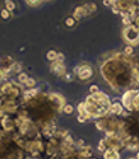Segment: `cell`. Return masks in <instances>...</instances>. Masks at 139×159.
<instances>
[{"mask_svg": "<svg viewBox=\"0 0 139 159\" xmlns=\"http://www.w3.org/2000/svg\"><path fill=\"white\" fill-rule=\"evenodd\" d=\"M98 92H100V88L97 84H93V85L89 87V93L91 94H96V93H98Z\"/></svg>", "mask_w": 139, "mask_h": 159, "instance_id": "22", "label": "cell"}, {"mask_svg": "<svg viewBox=\"0 0 139 159\" xmlns=\"http://www.w3.org/2000/svg\"><path fill=\"white\" fill-rule=\"evenodd\" d=\"M102 4L105 5V7H108V8H111V7H113V0H103V2H102Z\"/></svg>", "mask_w": 139, "mask_h": 159, "instance_id": "27", "label": "cell"}, {"mask_svg": "<svg viewBox=\"0 0 139 159\" xmlns=\"http://www.w3.org/2000/svg\"><path fill=\"white\" fill-rule=\"evenodd\" d=\"M56 57H58V52L55 51V50H50V51H47V54H46V59L49 60V61H56Z\"/></svg>", "mask_w": 139, "mask_h": 159, "instance_id": "11", "label": "cell"}, {"mask_svg": "<svg viewBox=\"0 0 139 159\" xmlns=\"http://www.w3.org/2000/svg\"><path fill=\"white\" fill-rule=\"evenodd\" d=\"M64 23H65V25L68 28H73L74 25H75V23H77V20L73 18V16L72 17H68L65 20H64Z\"/></svg>", "mask_w": 139, "mask_h": 159, "instance_id": "12", "label": "cell"}, {"mask_svg": "<svg viewBox=\"0 0 139 159\" xmlns=\"http://www.w3.org/2000/svg\"><path fill=\"white\" fill-rule=\"evenodd\" d=\"M4 78H5V75H4V73L2 71V69H0V83H2V80H3Z\"/></svg>", "mask_w": 139, "mask_h": 159, "instance_id": "29", "label": "cell"}, {"mask_svg": "<svg viewBox=\"0 0 139 159\" xmlns=\"http://www.w3.org/2000/svg\"><path fill=\"white\" fill-rule=\"evenodd\" d=\"M64 60H65V55L63 54V52H58V57H56V61H58V62H61V64H64Z\"/></svg>", "mask_w": 139, "mask_h": 159, "instance_id": "24", "label": "cell"}, {"mask_svg": "<svg viewBox=\"0 0 139 159\" xmlns=\"http://www.w3.org/2000/svg\"><path fill=\"white\" fill-rule=\"evenodd\" d=\"M77 110H78V112H79V115H80V116L86 117V118H89L88 112H87V108H86V103H84V102L79 103V104H78V107H77Z\"/></svg>", "mask_w": 139, "mask_h": 159, "instance_id": "9", "label": "cell"}, {"mask_svg": "<svg viewBox=\"0 0 139 159\" xmlns=\"http://www.w3.org/2000/svg\"><path fill=\"white\" fill-rule=\"evenodd\" d=\"M45 2H50V0H45Z\"/></svg>", "mask_w": 139, "mask_h": 159, "instance_id": "31", "label": "cell"}, {"mask_svg": "<svg viewBox=\"0 0 139 159\" xmlns=\"http://www.w3.org/2000/svg\"><path fill=\"white\" fill-rule=\"evenodd\" d=\"M21 70H22V64L21 62H13L12 64V71L21 73Z\"/></svg>", "mask_w": 139, "mask_h": 159, "instance_id": "17", "label": "cell"}, {"mask_svg": "<svg viewBox=\"0 0 139 159\" xmlns=\"http://www.w3.org/2000/svg\"><path fill=\"white\" fill-rule=\"evenodd\" d=\"M122 111H124V107H122L121 102L114 101L113 103H111V108H110V113H111V115L120 116V115H122Z\"/></svg>", "mask_w": 139, "mask_h": 159, "instance_id": "5", "label": "cell"}, {"mask_svg": "<svg viewBox=\"0 0 139 159\" xmlns=\"http://www.w3.org/2000/svg\"><path fill=\"white\" fill-rule=\"evenodd\" d=\"M133 110L139 111V92L135 94V97L133 98Z\"/></svg>", "mask_w": 139, "mask_h": 159, "instance_id": "19", "label": "cell"}, {"mask_svg": "<svg viewBox=\"0 0 139 159\" xmlns=\"http://www.w3.org/2000/svg\"><path fill=\"white\" fill-rule=\"evenodd\" d=\"M138 89H128L121 97V104L124 108H127L128 111H133V98L138 93Z\"/></svg>", "mask_w": 139, "mask_h": 159, "instance_id": "3", "label": "cell"}, {"mask_svg": "<svg viewBox=\"0 0 139 159\" xmlns=\"http://www.w3.org/2000/svg\"><path fill=\"white\" fill-rule=\"evenodd\" d=\"M30 76L28 75H27L26 73H19V75H18V80H19V83H26V80H27V79H28Z\"/></svg>", "mask_w": 139, "mask_h": 159, "instance_id": "21", "label": "cell"}, {"mask_svg": "<svg viewBox=\"0 0 139 159\" xmlns=\"http://www.w3.org/2000/svg\"><path fill=\"white\" fill-rule=\"evenodd\" d=\"M122 24L125 25V27H128V25L133 24V22H132V19H130L129 17H124V18H122Z\"/></svg>", "mask_w": 139, "mask_h": 159, "instance_id": "23", "label": "cell"}, {"mask_svg": "<svg viewBox=\"0 0 139 159\" xmlns=\"http://www.w3.org/2000/svg\"><path fill=\"white\" fill-rule=\"evenodd\" d=\"M0 17H2V19L7 20V19H9V18L12 17V13H10L9 10H7L5 8H3L2 10H0Z\"/></svg>", "mask_w": 139, "mask_h": 159, "instance_id": "14", "label": "cell"}, {"mask_svg": "<svg viewBox=\"0 0 139 159\" xmlns=\"http://www.w3.org/2000/svg\"><path fill=\"white\" fill-rule=\"evenodd\" d=\"M44 0H24V3L28 5V7H32V8H36L38 5H41V3H42Z\"/></svg>", "mask_w": 139, "mask_h": 159, "instance_id": "13", "label": "cell"}, {"mask_svg": "<svg viewBox=\"0 0 139 159\" xmlns=\"http://www.w3.org/2000/svg\"><path fill=\"white\" fill-rule=\"evenodd\" d=\"M122 54L125 55V56H132L133 54H134V48H133V46H130V45H127L125 46V48H124V52Z\"/></svg>", "mask_w": 139, "mask_h": 159, "instance_id": "15", "label": "cell"}, {"mask_svg": "<svg viewBox=\"0 0 139 159\" xmlns=\"http://www.w3.org/2000/svg\"><path fill=\"white\" fill-rule=\"evenodd\" d=\"M77 118H78V122H80V124H83V122H86V121H87V118H86V117H83V116H80V115H79Z\"/></svg>", "mask_w": 139, "mask_h": 159, "instance_id": "28", "label": "cell"}, {"mask_svg": "<svg viewBox=\"0 0 139 159\" xmlns=\"http://www.w3.org/2000/svg\"><path fill=\"white\" fill-rule=\"evenodd\" d=\"M105 159H120V154L115 149H108L105 152Z\"/></svg>", "mask_w": 139, "mask_h": 159, "instance_id": "8", "label": "cell"}, {"mask_svg": "<svg viewBox=\"0 0 139 159\" xmlns=\"http://www.w3.org/2000/svg\"><path fill=\"white\" fill-rule=\"evenodd\" d=\"M84 17H87V14H86V10H84V8H83V5L77 7V8L74 9V11H73V18L78 22V20H80V19H83Z\"/></svg>", "mask_w": 139, "mask_h": 159, "instance_id": "6", "label": "cell"}, {"mask_svg": "<svg viewBox=\"0 0 139 159\" xmlns=\"http://www.w3.org/2000/svg\"><path fill=\"white\" fill-rule=\"evenodd\" d=\"M83 8H84V10H86L87 17L94 14V13L97 11V5H96V3H93V2H88V3H86V4H83Z\"/></svg>", "mask_w": 139, "mask_h": 159, "instance_id": "7", "label": "cell"}, {"mask_svg": "<svg viewBox=\"0 0 139 159\" xmlns=\"http://www.w3.org/2000/svg\"><path fill=\"white\" fill-rule=\"evenodd\" d=\"M73 74H69V73H65L64 74V80L65 82H73Z\"/></svg>", "mask_w": 139, "mask_h": 159, "instance_id": "25", "label": "cell"}, {"mask_svg": "<svg viewBox=\"0 0 139 159\" xmlns=\"http://www.w3.org/2000/svg\"><path fill=\"white\" fill-rule=\"evenodd\" d=\"M74 73L77 74V78L79 79V80H83V82L89 80V79H92V76H93V69H92V66H89L87 64H83L80 66H77Z\"/></svg>", "mask_w": 139, "mask_h": 159, "instance_id": "2", "label": "cell"}, {"mask_svg": "<svg viewBox=\"0 0 139 159\" xmlns=\"http://www.w3.org/2000/svg\"><path fill=\"white\" fill-rule=\"evenodd\" d=\"M61 111H63L65 115H72V113L74 112V107H73L72 104H65Z\"/></svg>", "mask_w": 139, "mask_h": 159, "instance_id": "16", "label": "cell"}, {"mask_svg": "<svg viewBox=\"0 0 139 159\" xmlns=\"http://www.w3.org/2000/svg\"><path fill=\"white\" fill-rule=\"evenodd\" d=\"M24 85H26L27 88H35V85H36V79H33V78H28V79L26 80Z\"/></svg>", "mask_w": 139, "mask_h": 159, "instance_id": "18", "label": "cell"}, {"mask_svg": "<svg viewBox=\"0 0 139 159\" xmlns=\"http://www.w3.org/2000/svg\"><path fill=\"white\" fill-rule=\"evenodd\" d=\"M122 38L124 41L130 46L139 45V28H137L134 24H130L122 30Z\"/></svg>", "mask_w": 139, "mask_h": 159, "instance_id": "1", "label": "cell"}, {"mask_svg": "<svg viewBox=\"0 0 139 159\" xmlns=\"http://www.w3.org/2000/svg\"><path fill=\"white\" fill-rule=\"evenodd\" d=\"M2 124H3V126L7 129V130H10V129H13V122L12 121H9V118H3V121H2Z\"/></svg>", "mask_w": 139, "mask_h": 159, "instance_id": "20", "label": "cell"}, {"mask_svg": "<svg viewBox=\"0 0 139 159\" xmlns=\"http://www.w3.org/2000/svg\"><path fill=\"white\" fill-rule=\"evenodd\" d=\"M50 71L56 75V76H64V74L66 73V69H65V65L61 64V62H58V61H54L52 65L50 66Z\"/></svg>", "mask_w": 139, "mask_h": 159, "instance_id": "4", "label": "cell"}, {"mask_svg": "<svg viewBox=\"0 0 139 159\" xmlns=\"http://www.w3.org/2000/svg\"><path fill=\"white\" fill-rule=\"evenodd\" d=\"M4 8L10 13H13L17 8V4L14 3V0H4Z\"/></svg>", "mask_w": 139, "mask_h": 159, "instance_id": "10", "label": "cell"}, {"mask_svg": "<svg viewBox=\"0 0 139 159\" xmlns=\"http://www.w3.org/2000/svg\"><path fill=\"white\" fill-rule=\"evenodd\" d=\"M137 159H139V153H138V154H137Z\"/></svg>", "mask_w": 139, "mask_h": 159, "instance_id": "30", "label": "cell"}, {"mask_svg": "<svg viewBox=\"0 0 139 159\" xmlns=\"http://www.w3.org/2000/svg\"><path fill=\"white\" fill-rule=\"evenodd\" d=\"M105 149H106V143H105V140H102V141L98 143V150L100 152H105Z\"/></svg>", "mask_w": 139, "mask_h": 159, "instance_id": "26", "label": "cell"}]
</instances>
